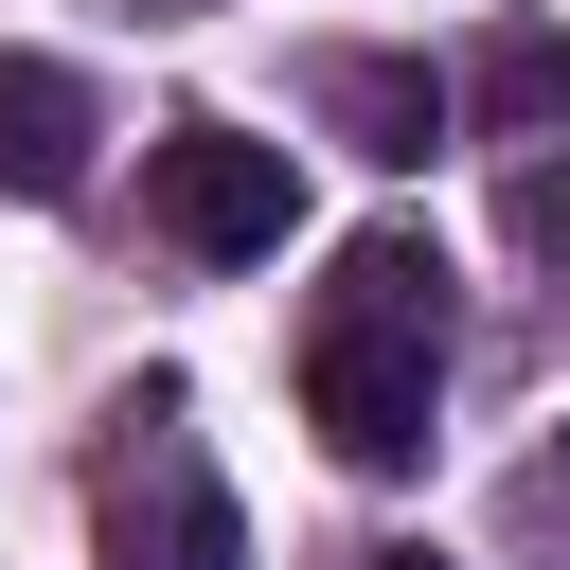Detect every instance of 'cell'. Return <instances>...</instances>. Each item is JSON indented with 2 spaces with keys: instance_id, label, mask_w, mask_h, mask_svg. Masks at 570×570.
I'll use <instances>...</instances> for the list:
<instances>
[{
  "instance_id": "cell-1",
  "label": "cell",
  "mask_w": 570,
  "mask_h": 570,
  "mask_svg": "<svg viewBox=\"0 0 570 570\" xmlns=\"http://www.w3.org/2000/svg\"><path fill=\"white\" fill-rule=\"evenodd\" d=\"M428 410H445V249L428 232H356L321 267V303H303V428L356 481H410Z\"/></svg>"
},
{
  "instance_id": "cell-2",
  "label": "cell",
  "mask_w": 570,
  "mask_h": 570,
  "mask_svg": "<svg viewBox=\"0 0 570 570\" xmlns=\"http://www.w3.org/2000/svg\"><path fill=\"white\" fill-rule=\"evenodd\" d=\"M107 428H125V445H107V481H89V570H249V517H232L214 445L178 428V374H142Z\"/></svg>"
},
{
  "instance_id": "cell-3",
  "label": "cell",
  "mask_w": 570,
  "mask_h": 570,
  "mask_svg": "<svg viewBox=\"0 0 570 570\" xmlns=\"http://www.w3.org/2000/svg\"><path fill=\"white\" fill-rule=\"evenodd\" d=\"M142 214H160L196 267H267V249L303 232V160L249 142V125H160V142H142Z\"/></svg>"
},
{
  "instance_id": "cell-4",
  "label": "cell",
  "mask_w": 570,
  "mask_h": 570,
  "mask_svg": "<svg viewBox=\"0 0 570 570\" xmlns=\"http://www.w3.org/2000/svg\"><path fill=\"white\" fill-rule=\"evenodd\" d=\"M89 71H53V53H0V196L18 214H53V196H89Z\"/></svg>"
},
{
  "instance_id": "cell-5",
  "label": "cell",
  "mask_w": 570,
  "mask_h": 570,
  "mask_svg": "<svg viewBox=\"0 0 570 570\" xmlns=\"http://www.w3.org/2000/svg\"><path fill=\"white\" fill-rule=\"evenodd\" d=\"M321 107H338V142H356V160H428V142H445V89H428L410 53H338V71H321Z\"/></svg>"
},
{
  "instance_id": "cell-6",
  "label": "cell",
  "mask_w": 570,
  "mask_h": 570,
  "mask_svg": "<svg viewBox=\"0 0 570 570\" xmlns=\"http://www.w3.org/2000/svg\"><path fill=\"white\" fill-rule=\"evenodd\" d=\"M481 125L552 142V125H570V36H499V53H481Z\"/></svg>"
},
{
  "instance_id": "cell-7",
  "label": "cell",
  "mask_w": 570,
  "mask_h": 570,
  "mask_svg": "<svg viewBox=\"0 0 570 570\" xmlns=\"http://www.w3.org/2000/svg\"><path fill=\"white\" fill-rule=\"evenodd\" d=\"M517 232L570 249V142H517Z\"/></svg>"
},
{
  "instance_id": "cell-8",
  "label": "cell",
  "mask_w": 570,
  "mask_h": 570,
  "mask_svg": "<svg viewBox=\"0 0 570 570\" xmlns=\"http://www.w3.org/2000/svg\"><path fill=\"white\" fill-rule=\"evenodd\" d=\"M356 570H445V552H356Z\"/></svg>"
},
{
  "instance_id": "cell-9",
  "label": "cell",
  "mask_w": 570,
  "mask_h": 570,
  "mask_svg": "<svg viewBox=\"0 0 570 570\" xmlns=\"http://www.w3.org/2000/svg\"><path fill=\"white\" fill-rule=\"evenodd\" d=\"M534 499H570V463H552V481H534Z\"/></svg>"
},
{
  "instance_id": "cell-10",
  "label": "cell",
  "mask_w": 570,
  "mask_h": 570,
  "mask_svg": "<svg viewBox=\"0 0 570 570\" xmlns=\"http://www.w3.org/2000/svg\"><path fill=\"white\" fill-rule=\"evenodd\" d=\"M142 18H196V0H142Z\"/></svg>"
}]
</instances>
